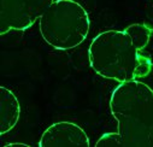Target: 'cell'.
Listing matches in <instances>:
<instances>
[{
	"label": "cell",
	"instance_id": "52a82bcc",
	"mask_svg": "<svg viewBox=\"0 0 153 147\" xmlns=\"http://www.w3.org/2000/svg\"><path fill=\"white\" fill-rule=\"evenodd\" d=\"M124 31L131 38L134 45L136 46V48L139 51L145 50V47L149 42V39H151L152 33H153L152 28L148 27L145 23H134V24H130V25H128L124 29Z\"/></svg>",
	"mask_w": 153,
	"mask_h": 147
},
{
	"label": "cell",
	"instance_id": "6da1fadb",
	"mask_svg": "<svg viewBox=\"0 0 153 147\" xmlns=\"http://www.w3.org/2000/svg\"><path fill=\"white\" fill-rule=\"evenodd\" d=\"M117 133L99 137L97 147H153V89L139 81L120 83L110 98Z\"/></svg>",
	"mask_w": 153,
	"mask_h": 147
},
{
	"label": "cell",
	"instance_id": "277c9868",
	"mask_svg": "<svg viewBox=\"0 0 153 147\" xmlns=\"http://www.w3.org/2000/svg\"><path fill=\"white\" fill-rule=\"evenodd\" d=\"M54 0H0V34L29 29Z\"/></svg>",
	"mask_w": 153,
	"mask_h": 147
},
{
	"label": "cell",
	"instance_id": "3957f363",
	"mask_svg": "<svg viewBox=\"0 0 153 147\" xmlns=\"http://www.w3.org/2000/svg\"><path fill=\"white\" fill-rule=\"evenodd\" d=\"M39 21L44 41L58 51L80 46L91 28L87 10L75 0H54Z\"/></svg>",
	"mask_w": 153,
	"mask_h": 147
},
{
	"label": "cell",
	"instance_id": "ba28073f",
	"mask_svg": "<svg viewBox=\"0 0 153 147\" xmlns=\"http://www.w3.org/2000/svg\"><path fill=\"white\" fill-rule=\"evenodd\" d=\"M12 146H24V147H29V145H27V143H7V145H5L4 147H12Z\"/></svg>",
	"mask_w": 153,
	"mask_h": 147
},
{
	"label": "cell",
	"instance_id": "5b68a950",
	"mask_svg": "<svg viewBox=\"0 0 153 147\" xmlns=\"http://www.w3.org/2000/svg\"><path fill=\"white\" fill-rule=\"evenodd\" d=\"M91 145L87 133L74 122L62 121L51 124L41 135L40 147H64V146H81Z\"/></svg>",
	"mask_w": 153,
	"mask_h": 147
},
{
	"label": "cell",
	"instance_id": "7a4b0ae2",
	"mask_svg": "<svg viewBox=\"0 0 153 147\" xmlns=\"http://www.w3.org/2000/svg\"><path fill=\"white\" fill-rule=\"evenodd\" d=\"M91 68L99 76L120 83L149 75L152 62L136 48L124 30H105L92 40L88 48Z\"/></svg>",
	"mask_w": 153,
	"mask_h": 147
},
{
	"label": "cell",
	"instance_id": "8992f818",
	"mask_svg": "<svg viewBox=\"0 0 153 147\" xmlns=\"http://www.w3.org/2000/svg\"><path fill=\"white\" fill-rule=\"evenodd\" d=\"M21 117V104L16 94L1 86L0 87V134L11 131Z\"/></svg>",
	"mask_w": 153,
	"mask_h": 147
}]
</instances>
